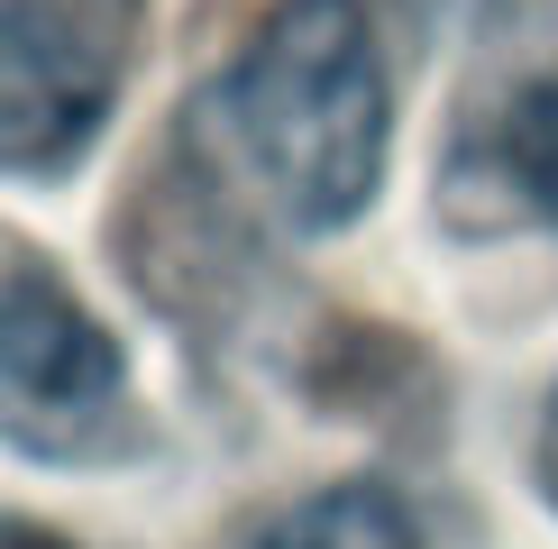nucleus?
Returning <instances> with one entry per match:
<instances>
[{"label":"nucleus","mask_w":558,"mask_h":549,"mask_svg":"<svg viewBox=\"0 0 558 549\" xmlns=\"http://www.w3.org/2000/svg\"><path fill=\"white\" fill-rule=\"evenodd\" d=\"M541 486H549V503H558V394H549V412H541Z\"/></svg>","instance_id":"7"},{"label":"nucleus","mask_w":558,"mask_h":549,"mask_svg":"<svg viewBox=\"0 0 558 549\" xmlns=\"http://www.w3.org/2000/svg\"><path fill=\"white\" fill-rule=\"evenodd\" d=\"M0 440L46 467H120L147 449L120 339L10 229H0Z\"/></svg>","instance_id":"2"},{"label":"nucleus","mask_w":558,"mask_h":549,"mask_svg":"<svg viewBox=\"0 0 558 549\" xmlns=\"http://www.w3.org/2000/svg\"><path fill=\"white\" fill-rule=\"evenodd\" d=\"M220 174L284 229H348L385 183L393 101L366 0H275L220 91H202Z\"/></svg>","instance_id":"1"},{"label":"nucleus","mask_w":558,"mask_h":549,"mask_svg":"<svg viewBox=\"0 0 558 549\" xmlns=\"http://www.w3.org/2000/svg\"><path fill=\"white\" fill-rule=\"evenodd\" d=\"M147 0H0V174L56 183L120 110Z\"/></svg>","instance_id":"3"},{"label":"nucleus","mask_w":558,"mask_h":549,"mask_svg":"<svg viewBox=\"0 0 558 549\" xmlns=\"http://www.w3.org/2000/svg\"><path fill=\"white\" fill-rule=\"evenodd\" d=\"M412 10H422V19H439V10H476V0H412Z\"/></svg>","instance_id":"8"},{"label":"nucleus","mask_w":558,"mask_h":549,"mask_svg":"<svg viewBox=\"0 0 558 549\" xmlns=\"http://www.w3.org/2000/svg\"><path fill=\"white\" fill-rule=\"evenodd\" d=\"M439 211L476 239L495 229H558V83H531L485 129L458 137L439 174Z\"/></svg>","instance_id":"4"},{"label":"nucleus","mask_w":558,"mask_h":549,"mask_svg":"<svg viewBox=\"0 0 558 549\" xmlns=\"http://www.w3.org/2000/svg\"><path fill=\"white\" fill-rule=\"evenodd\" d=\"M0 549H74V540H56L46 522H19V513H0Z\"/></svg>","instance_id":"6"},{"label":"nucleus","mask_w":558,"mask_h":549,"mask_svg":"<svg viewBox=\"0 0 558 549\" xmlns=\"http://www.w3.org/2000/svg\"><path fill=\"white\" fill-rule=\"evenodd\" d=\"M247 549H422V522L403 513L393 486L348 476V486H320V495L284 503L275 522H257Z\"/></svg>","instance_id":"5"}]
</instances>
